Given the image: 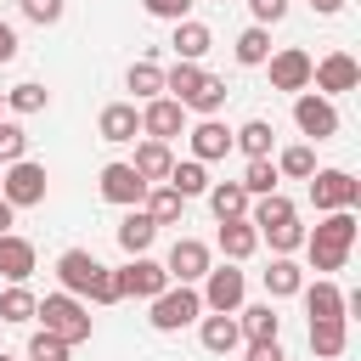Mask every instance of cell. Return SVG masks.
Returning a JSON list of instances; mask_svg holds the SVG:
<instances>
[{"mask_svg":"<svg viewBox=\"0 0 361 361\" xmlns=\"http://www.w3.org/2000/svg\"><path fill=\"white\" fill-rule=\"evenodd\" d=\"M265 68H271V90L299 96V90H310V68H316V56H310V51H299V45H282V51H271V56H265Z\"/></svg>","mask_w":361,"mask_h":361,"instance_id":"obj_8","label":"cell"},{"mask_svg":"<svg viewBox=\"0 0 361 361\" xmlns=\"http://www.w3.org/2000/svg\"><path fill=\"white\" fill-rule=\"evenodd\" d=\"M85 299H90V305H118V299H124V293H118V271H107V265H102Z\"/></svg>","mask_w":361,"mask_h":361,"instance_id":"obj_45","label":"cell"},{"mask_svg":"<svg viewBox=\"0 0 361 361\" xmlns=\"http://www.w3.org/2000/svg\"><path fill=\"white\" fill-rule=\"evenodd\" d=\"M0 361H17V355H6V350H0Z\"/></svg>","mask_w":361,"mask_h":361,"instance_id":"obj_52","label":"cell"},{"mask_svg":"<svg viewBox=\"0 0 361 361\" xmlns=\"http://www.w3.org/2000/svg\"><path fill=\"white\" fill-rule=\"evenodd\" d=\"M344 344H350V322H344V316H338V322H310V350H316V361H338Z\"/></svg>","mask_w":361,"mask_h":361,"instance_id":"obj_29","label":"cell"},{"mask_svg":"<svg viewBox=\"0 0 361 361\" xmlns=\"http://www.w3.org/2000/svg\"><path fill=\"white\" fill-rule=\"evenodd\" d=\"M248 11H254V23H259V28H271V23H282V17H288V0H248Z\"/></svg>","mask_w":361,"mask_h":361,"instance_id":"obj_46","label":"cell"},{"mask_svg":"<svg viewBox=\"0 0 361 361\" xmlns=\"http://www.w3.org/2000/svg\"><path fill=\"white\" fill-rule=\"evenodd\" d=\"M186 141H192V158H197V164H214V158L231 152V130H226L220 118H197V124L186 130Z\"/></svg>","mask_w":361,"mask_h":361,"instance_id":"obj_16","label":"cell"},{"mask_svg":"<svg viewBox=\"0 0 361 361\" xmlns=\"http://www.w3.org/2000/svg\"><path fill=\"white\" fill-rule=\"evenodd\" d=\"M214 243H220V254L231 259V265H243L254 248H259V231L248 226V220H220V231H214Z\"/></svg>","mask_w":361,"mask_h":361,"instance_id":"obj_23","label":"cell"},{"mask_svg":"<svg viewBox=\"0 0 361 361\" xmlns=\"http://www.w3.org/2000/svg\"><path fill=\"white\" fill-rule=\"evenodd\" d=\"M124 90H135V102H152V96H164V68H158L152 56L130 62V73H124Z\"/></svg>","mask_w":361,"mask_h":361,"instance_id":"obj_32","label":"cell"},{"mask_svg":"<svg viewBox=\"0 0 361 361\" xmlns=\"http://www.w3.org/2000/svg\"><path fill=\"white\" fill-rule=\"evenodd\" d=\"M34 310H39V299H34L23 282H6V293H0V322L23 327V322H34Z\"/></svg>","mask_w":361,"mask_h":361,"instance_id":"obj_36","label":"cell"},{"mask_svg":"<svg viewBox=\"0 0 361 361\" xmlns=\"http://www.w3.org/2000/svg\"><path fill=\"white\" fill-rule=\"evenodd\" d=\"M0 118H6V90H0Z\"/></svg>","mask_w":361,"mask_h":361,"instance_id":"obj_51","label":"cell"},{"mask_svg":"<svg viewBox=\"0 0 361 361\" xmlns=\"http://www.w3.org/2000/svg\"><path fill=\"white\" fill-rule=\"evenodd\" d=\"M11 226H17V209H11V203H6V197H0V237H6V231H11Z\"/></svg>","mask_w":361,"mask_h":361,"instance_id":"obj_49","label":"cell"},{"mask_svg":"<svg viewBox=\"0 0 361 361\" xmlns=\"http://www.w3.org/2000/svg\"><path fill=\"white\" fill-rule=\"evenodd\" d=\"M237 333H243L248 344L282 338V316H276V305H243V310H237Z\"/></svg>","mask_w":361,"mask_h":361,"instance_id":"obj_21","label":"cell"},{"mask_svg":"<svg viewBox=\"0 0 361 361\" xmlns=\"http://www.w3.org/2000/svg\"><path fill=\"white\" fill-rule=\"evenodd\" d=\"M23 158H28V135H23V124L0 118V169H6V164H23Z\"/></svg>","mask_w":361,"mask_h":361,"instance_id":"obj_41","label":"cell"},{"mask_svg":"<svg viewBox=\"0 0 361 361\" xmlns=\"http://www.w3.org/2000/svg\"><path fill=\"white\" fill-rule=\"evenodd\" d=\"M203 197H209L214 220H248V203H254L237 180H209V192H203Z\"/></svg>","mask_w":361,"mask_h":361,"instance_id":"obj_22","label":"cell"},{"mask_svg":"<svg viewBox=\"0 0 361 361\" xmlns=\"http://www.w3.org/2000/svg\"><path fill=\"white\" fill-rule=\"evenodd\" d=\"M231 56L243 62V68H265V56H271V28H259V23H248L237 39H231Z\"/></svg>","mask_w":361,"mask_h":361,"instance_id":"obj_30","label":"cell"},{"mask_svg":"<svg viewBox=\"0 0 361 361\" xmlns=\"http://www.w3.org/2000/svg\"><path fill=\"white\" fill-rule=\"evenodd\" d=\"M310 203H316V214L355 209V203H361V180H355L350 169H316V175H310Z\"/></svg>","mask_w":361,"mask_h":361,"instance_id":"obj_6","label":"cell"},{"mask_svg":"<svg viewBox=\"0 0 361 361\" xmlns=\"http://www.w3.org/2000/svg\"><path fill=\"white\" fill-rule=\"evenodd\" d=\"M6 107H11V113H45V107H51V90L34 85V79H28V85H11V90H6Z\"/></svg>","mask_w":361,"mask_h":361,"instance_id":"obj_39","label":"cell"},{"mask_svg":"<svg viewBox=\"0 0 361 361\" xmlns=\"http://www.w3.org/2000/svg\"><path fill=\"white\" fill-rule=\"evenodd\" d=\"M299 293H305L310 322H338V316H344V288H338V282H327V276H322V282H305ZM344 322H350V316H344Z\"/></svg>","mask_w":361,"mask_h":361,"instance_id":"obj_18","label":"cell"},{"mask_svg":"<svg viewBox=\"0 0 361 361\" xmlns=\"http://www.w3.org/2000/svg\"><path fill=\"white\" fill-rule=\"evenodd\" d=\"M158 265H164V276H169V282H186V288H197V282L209 276L214 254H209V243H203V237H175V243H169V254H164Z\"/></svg>","mask_w":361,"mask_h":361,"instance_id":"obj_5","label":"cell"},{"mask_svg":"<svg viewBox=\"0 0 361 361\" xmlns=\"http://www.w3.org/2000/svg\"><path fill=\"white\" fill-rule=\"evenodd\" d=\"M310 85H316V96H344V90H355L361 85V62L350 56V51H327L316 68H310Z\"/></svg>","mask_w":361,"mask_h":361,"instance_id":"obj_9","label":"cell"},{"mask_svg":"<svg viewBox=\"0 0 361 361\" xmlns=\"http://www.w3.org/2000/svg\"><path fill=\"white\" fill-rule=\"evenodd\" d=\"M0 197H6L11 209H34V203H45V169H39L34 158L6 164V169H0Z\"/></svg>","mask_w":361,"mask_h":361,"instance_id":"obj_7","label":"cell"},{"mask_svg":"<svg viewBox=\"0 0 361 361\" xmlns=\"http://www.w3.org/2000/svg\"><path fill=\"white\" fill-rule=\"evenodd\" d=\"M231 147H237L243 158H271V147H276V130H271L265 118H248L243 130H231Z\"/></svg>","mask_w":361,"mask_h":361,"instance_id":"obj_31","label":"cell"},{"mask_svg":"<svg viewBox=\"0 0 361 361\" xmlns=\"http://www.w3.org/2000/svg\"><path fill=\"white\" fill-rule=\"evenodd\" d=\"M11 56H17V28L0 23V62H11Z\"/></svg>","mask_w":361,"mask_h":361,"instance_id":"obj_48","label":"cell"},{"mask_svg":"<svg viewBox=\"0 0 361 361\" xmlns=\"http://www.w3.org/2000/svg\"><path fill=\"white\" fill-rule=\"evenodd\" d=\"M350 248H355V209H333V214H322L316 231H305L310 271H344Z\"/></svg>","mask_w":361,"mask_h":361,"instance_id":"obj_1","label":"cell"},{"mask_svg":"<svg viewBox=\"0 0 361 361\" xmlns=\"http://www.w3.org/2000/svg\"><path fill=\"white\" fill-rule=\"evenodd\" d=\"M17 6H23V17H28V23H39V28L62 23V11H68V0H17Z\"/></svg>","mask_w":361,"mask_h":361,"instance_id":"obj_43","label":"cell"},{"mask_svg":"<svg viewBox=\"0 0 361 361\" xmlns=\"http://www.w3.org/2000/svg\"><path fill=\"white\" fill-rule=\"evenodd\" d=\"M68 350H73V344H62V338L45 333V327L28 333V361H68Z\"/></svg>","mask_w":361,"mask_h":361,"instance_id":"obj_42","label":"cell"},{"mask_svg":"<svg viewBox=\"0 0 361 361\" xmlns=\"http://www.w3.org/2000/svg\"><path fill=\"white\" fill-rule=\"evenodd\" d=\"M259 243H271V254H293V248H305V226H299V214H293L288 226L259 231Z\"/></svg>","mask_w":361,"mask_h":361,"instance_id":"obj_40","label":"cell"},{"mask_svg":"<svg viewBox=\"0 0 361 361\" xmlns=\"http://www.w3.org/2000/svg\"><path fill=\"white\" fill-rule=\"evenodd\" d=\"M96 271H102V259H96L90 248H62V254H56V282H62V293H73V299L90 293Z\"/></svg>","mask_w":361,"mask_h":361,"instance_id":"obj_12","label":"cell"},{"mask_svg":"<svg viewBox=\"0 0 361 361\" xmlns=\"http://www.w3.org/2000/svg\"><path fill=\"white\" fill-rule=\"evenodd\" d=\"M152 237H158V226L147 220V209H124V220H118V248L135 259V254L152 248Z\"/></svg>","mask_w":361,"mask_h":361,"instance_id":"obj_25","label":"cell"},{"mask_svg":"<svg viewBox=\"0 0 361 361\" xmlns=\"http://www.w3.org/2000/svg\"><path fill=\"white\" fill-rule=\"evenodd\" d=\"M310 6H316L322 17H338V11H344V0H310Z\"/></svg>","mask_w":361,"mask_h":361,"instance_id":"obj_50","label":"cell"},{"mask_svg":"<svg viewBox=\"0 0 361 361\" xmlns=\"http://www.w3.org/2000/svg\"><path fill=\"white\" fill-rule=\"evenodd\" d=\"M96 135H102V141H113V147L135 141V135H141V107H135V102H107V107H102V118H96Z\"/></svg>","mask_w":361,"mask_h":361,"instance_id":"obj_15","label":"cell"},{"mask_svg":"<svg viewBox=\"0 0 361 361\" xmlns=\"http://www.w3.org/2000/svg\"><path fill=\"white\" fill-rule=\"evenodd\" d=\"M243 361H288V355H282V344H276V338H265V344H248V355H243Z\"/></svg>","mask_w":361,"mask_h":361,"instance_id":"obj_47","label":"cell"},{"mask_svg":"<svg viewBox=\"0 0 361 361\" xmlns=\"http://www.w3.org/2000/svg\"><path fill=\"white\" fill-rule=\"evenodd\" d=\"M197 85H203V68H197V62H175V68H164V96H169V102L186 107V102L197 96Z\"/></svg>","mask_w":361,"mask_h":361,"instance_id":"obj_33","label":"cell"},{"mask_svg":"<svg viewBox=\"0 0 361 361\" xmlns=\"http://www.w3.org/2000/svg\"><path fill=\"white\" fill-rule=\"evenodd\" d=\"M141 135L169 147L175 135H186V107H180V102H169V96H152V102H141Z\"/></svg>","mask_w":361,"mask_h":361,"instance_id":"obj_11","label":"cell"},{"mask_svg":"<svg viewBox=\"0 0 361 361\" xmlns=\"http://www.w3.org/2000/svg\"><path fill=\"white\" fill-rule=\"evenodd\" d=\"M34 316H39V322H45V333H56L62 344H85V338H90V310H85L73 293H62V288H56V293H45Z\"/></svg>","mask_w":361,"mask_h":361,"instance_id":"obj_2","label":"cell"},{"mask_svg":"<svg viewBox=\"0 0 361 361\" xmlns=\"http://www.w3.org/2000/svg\"><path fill=\"white\" fill-rule=\"evenodd\" d=\"M192 6H197V0H141V11H147V17H158V23H186V17H192Z\"/></svg>","mask_w":361,"mask_h":361,"instance_id":"obj_44","label":"cell"},{"mask_svg":"<svg viewBox=\"0 0 361 361\" xmlns=\"http://www.w3.org/2000/svg\"><path fill=\"white\" fill-rule=\"evenodd\" d=\"M124 164H130L147 186H164V180H169V169H175V152H169L164 141H141V147H135V158H124Z\"/></svg>","mask_w":361,"mask_h":361,"instance_id":"obj_17","label":"cell"},{"mask_svg":"<svg viewBox=\"0 0 361 361\" xmlns=\"http://www.w3.org/2000/svg\"><path fill=\"white\" fill-rule=\"evenodd\" d=\"M34 265H39V259H34V243L17 237V231H6V237H0V276H6V282H28Z\"/></svg>","mask_w":361,"mask_h":361,"instance_id":"obj_19","label":"cell"},{"mask_svg":"<svg viewBox=\"0 0 361 361\" xmlns=\"http://www.w3.org/2000/svg\"><path fill=\"white\" fill-rule=\"evenodd\" d=\"M271 164H276V175H288V180H310V175H316V147H310V141H293V147H282Z\"/></svg>","mask_w":361,"mask_h":361,"instance_id":"obj_34","label":"cell"},{"mask_svg":"<svg viewBox=\"0 0 361 361\" xmlns=\"http://www.w3.org/2000/svg\"><path fill=\"white\" fill-rule=\"evenodd\" d=\"M293 124H299V135H310V141H333V135H338V107H333L327 96H316V90H299V96H293Z\"/></svg>","mask_w":361,"mask_h":361,"instance_id":"obj_10","label":"cell"},{"mask_svg":"<svg viewBox=\"0 0 361 361\" xmlns=\"http://www.w3.org/2000/svg\"><path fill=\"white\" fill-rule=\"evenodd\" d=\"M226 96H231V90H226V79L203 73V85H197V96L186 102V113H197V118H214V113L226 107Z\"/></svg>","mask_w":361,"mask_h":361,"instance_id":"obj_37","label":"cell"},{"mask_svg":"<svg viewBox=\"0 0 361 361\" xmlns=\"http://www.w3.org/2000/svg\"><path fill=\"white\" fill-rule=\"evenodd\" d=\"M147 305H152L147 322H152L158 333H180V327H192V322L203 316V299H197V288H186V282H169V288H164L158 299H147Z\"/></svg>","mask_w":361,"mask_h":361,"instance_id":"obj_3","label":"cell"},{"mask_svg":"<svg viewBox=\"0 0 361 361\" xmlns=\"http://www.w3.org/2000/svg\"><path fill=\"white\" fill-rule=\"evenodd\" d=\"M299 209H293V197H282V192H271V197H254L248 203V226L254 231H271V226H288Z\"/></svg>","mask_w":361,"mask_h":361,"instance_id":"obj_27","label":"cell"},{"mask_svg":"<svg viewBox=\"0 0 361 361\" xmlns=\"http://www.w3.org/2000/svg\"><path fill=\"white\" fill-rule=\"evenodd\" d=\"M299 288H305V271L293 265V254H276V259L265 265V293H271V299H293Z\"/></svg>","mask_w":361,"mask_h":361,"instance_id":"obj_28","label":"cell"},{"mask_svg":"<svg viewBox=\"0 0 361 361\" xmlns=\"http://www.w3.org/2000/svg\"><path fill=\"white\" fill-rule=\"evenodd\" d=\"M243 293H248V276L226 259V265H209V276H203V310L209 316H237L243 310Z\"/></svg>","mask_w":361,"mask_h":361,"instance_id":"obj_4","label":"cell"},{"mask_svg":"<svg viewBox=\"0 0 361 361\" xmlns=\"http://www.w3.org/2000/svg\"><path fill=\"white\" fill-rule=\"evenodd\" d=\"M164 186H175L180 197H203V192H209V164H197V158H175V169H169Z\"/></svg>","mask_w":361,"mask_h":361,"instance_id":"obj_35","label":"cell"},{"mask_svg":"<svg viewBox=\"0 0 361 361\" xmlns=\"http://www.w3.org/2000/svg\"><path fill=\"white\" fill-rule=\"evenodd\" d=\"M197 338H203V350H209V355H231V350L243 344L237 316H197Z\"/></svg>","mask_w":361,"mask_h":361,"instance_id":"obj_24","label":"cell"},{"mask_svg":"<svg viewBox=\"0 0 361 361\" xmlns=\"http://www.w3.org/2000/svg\"><path fill=\"white\" fill-rule=\"evenodd\" d=\"M102 197L107 203H118V209H141V197H147V180L118 158V164H102Z\"/></svg>","mask_w":361,"mask_h":361,"instance_id":"obj_14","label":"cell"},{"mask_svg":"<svg viewBox=\"0 0 361 361\" xmlns=\"http://www.w3.org/2000/svg\"><path fill=\"white\" fill-rule=\"evenodd\" d=\"M141 209H147V220H152V226H175V220L186 214V197H180L175 186H147Z\"/></svg>","mask_w":361,"mask_h":361,"instance_id":"obj_26","label":"cell"},{"mask_svg":"<svg viewBox=\"0 0 361 361\" xmlns=\"http://www.w3.org/2000/svg\"><path fill=\"white\" fill-rule=\"evenodd\" d=\"M169 45H175V62H203V56H209V45H214V34H209V23L186 17V23H175Z\"/></svg>","mask_w":361,"mask_h":361,"instance_id":"obj_20","label":"cell"},{"mask_svg":"<svg viewBox=\"0 0 361 361\" xmlns=\"http://www.w3.org/2000/svg\"><path fill=\"white\" fill-rule=\"evenodd\" d=\"M276 180H282V175H276V164H271V158H248V169H243V180H237V186H243L248 197H271V192H276Z\"/></svg>","mask_w":361,"mask_h":361,"instance_id":"obj_38","label":"cell"},{"mask_svg":"<svg viewBox=\"0 0 361 361\" xmlns=\"http://www.w3.org/2000/svg\"><path fill=\"white\" fill-rule=\"evenodd\" d=\"M164 288H169V276H164V265L147 259V254H135V259L118 271V293H124V299H158Z\"/></svg>","mask_w":361,"mask_h":361,"instance_id":"obj_13","label":"cell"}]
</instances>
